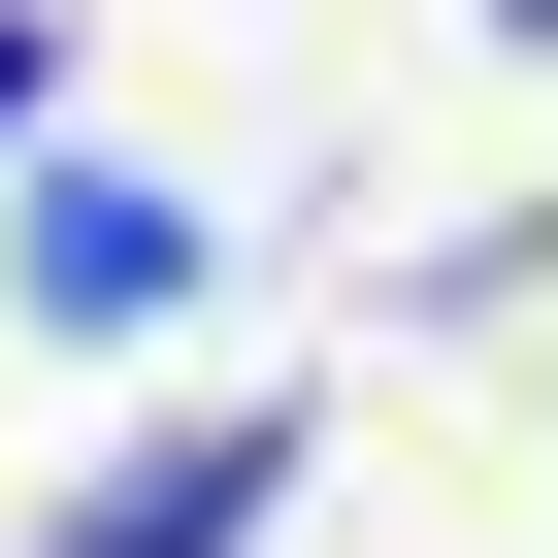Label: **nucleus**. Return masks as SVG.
<instances>
[{"mask_svg":"<svg viewBox=\"0 0 558 558\" xmlns=\"http://www.w3.org/2000/svg\"><path fill=\"white\" fill-rule=\"evenodd\" d=\"M197 263H230V230H197L165 165H34V197H0V296H34V329H197Z\"/></svg>","mask_w":558,"mask_h":558,"instance_id":"obj_1","label":"nucleus"},{"mask_svg":"<svg viewBox=\"0 0 558 558\" xmlns=\"http://www.w3.org/2000/svg\"><path fill=\"white\" fill-rule=\"evenodd\" d=\"M296 460H329L296 395H197V427H132V460H99L34 558H263V493H296Z\"/></svg>","mask_w":558,"mask_h":558,"instance_id":"obj_2","label":"nucleus"},{"mask_svg":"<svg viewBox=\"0 0 558 558\" xmlns=\"http://www.w3.org/2000/svg\"><path fill=\"white\" fill-rule=\"evenodd\" d=\"M34 99H66V34H34V0H0V132H34Z\"/></svg>","mask_w":558,"mask_h":558,"instance_id":"obj_3","label":"nucleus"},{"mask_svg":"<svg viewBox=\"0 0 558 558\" xmlns=\"http://www.w3.org/2000/svg\"><path fill=\"white\" fill-rule=\"evenodd\" d=\"M493 34H558V0H493Z\"/></svg>","mask_w":558,"mask_h":558,"instance_id":"obj_4","label":"nucleus"}]
</instances>
